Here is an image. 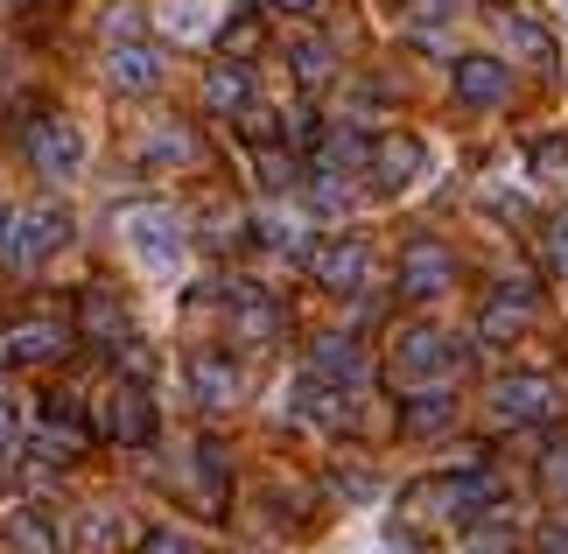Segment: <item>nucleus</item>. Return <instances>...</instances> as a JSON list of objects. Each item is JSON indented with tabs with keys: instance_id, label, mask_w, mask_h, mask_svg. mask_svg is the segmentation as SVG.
<instances>
[{
	"instance_id": "32",
	"label": "nucleus",
	"mask_w": 568,
	"mask_h": 554,
	"mask_svg": "<svg viewBox=\"0 0 568 554\" xmlns=\"http://www.w3.org/2000/svg\"><path fill=\"white\" fill-rule=\"evenodd\" d=\"M534 554H568V520H548V526H540Z\"/></svg>"
},
{
	"instance_id": "10",
	"label": "nucleus",
	"mask_w": 568,
	"mask_h": 554,
	"mask_svg": "<svg viewBox=\"0 0 568 554\" xmlns=\"http://www.w3.org/2000/svg\"><path fill=\"white\" fill-rule=\"evenodd\" d=\"M449 84H456V99H464V105L491 113V105L513 99V63H506V57H485V50H477V57H456Z\"/></svg>"
},
{
	"instance_id": "30",
	"label": "nucleus",
	"mask_w": 568,
	"mask_h": 554,
	"mask_svg": "<svg viewBox=\"0 0 568 554\" xmlns=\"http://www.w3.org/2000/svg\"><path fill=\"white\" fill-rule=\"evenodd\" d=\"M540 477H548L555 498H568V442H555V450H548V471H540Z\"/></svg>"
},
{
	"instance_id": "28",
	"label": "nucleus",
	"mask_w": 568,
	"mask_h": 554,
	"mask_svg": "<svg viewBox=\"0 0 568 554\" xmlns=\"http://www.w3.org/2000/svg\"><path fill=\"white\" fill-rule=\"evenodd\" d=\"M141 21H148V8H134V0H120V8L105 14V36H113V42H134V36H141Z\"/></svg>"
},
{
	"instance_id": "35",
	"label": "nucleus",
	"mask_w": 568,
	"mask_h": 554,
	"mask_svg": "<svg viewBox=\"0 0 568 554\" xmlns=\"http://www.w3.org/2000/svg\"><path fill=\"white\" fill-rule=\"evenodd\" d=\"M14 484V463H8V435H0V492Z\"/></svg>"
},
{
	"instance_id": "17",
	"label": "nucleus",
	"mask_w": 568,
	"mask_h": 554,
	"mask_svg": "<svg viewBox=\"0 0 568 554\" xmlns=\"http://www.w3.org/2000/svg\"><path fill=\"white\" fill-rule=\"evenodd\" d=\"M310 372H316V380H331V386H358V380H365V351H358V338H316Z\"/></svg>"
},
{
	"instance_id": "31",
	"label": "nucleus",
	"mask_w": 568,
	"mask_h": 554,
	"mask_svg": "<svg viewBox=\"0 0 568 554\" xmlns=\"http://www.w3.org/2000/svg\"><path fill=\"white\" fill-rule=\"evenodd\" d=\"M225 50H232V57L260 50V21H232V29H225Z\"/></svg>"
},
{
	"instance_id": "20",
	"label": "nucleus",
	"mask_w": 568,
	"mask_h": 554,
	"mask_svg": "<svg viewBox=\"0 0 568 554\" xmlns=\"http://www.w3.org/2000/svg\"><path fill=\"white\" fill-rule=\"evenodd\" d=\"M506 50H513L519 63H534V71H548V63H555V36L540 29L534 14H519V8H506Z\"/></svg>"
},
{
	"instance_id": "9",
	"label": "nucleus",
	"mask_w": 568,
	"mask_h": 554,
	"mask_svg": "<svg viewBox=\"0 0 568 554\" xmlns=\"http://www.w3.org/2000/svg\"><path fill=\"white\" fill-rule=\"evenodd\" d=\"M0 351H8L14 365H57L63 351H71V323L63 316H14Z\"/></svg>"
},
{
	"instance_id": "29",
	"label": "nucleus",
	"mask_w": 568,
	"mask_h": 554,
	"mask_svg": "<svg viewBox=\"0 0 568 554\" xmlns=\"http://www.w3.org/2000/svg\"><path fill=\"white\" fill-rule=\"evenodd\" d=\"M141 554H204V547H196L190 534H176V526H155V534L141 541Z\"/></svg>"
},
{
	"instance_id": "15",
	"label": "nucleus",
	"mask_w": 568,
	"mask_h": 554,
	"mask_svg": "<svg viewBox=\"0 0 568 554\" xmlns=\"http://www.w3.org/2000/svg\"><path fill=\"white\" fill-rule=\"evenodd\" d=\"M239 386H246V372H239L232 351H190V393H196V407H232Z\"/></svg>"
},
{
	"instance_id": "1",
	"label": "nucleus",
	"mask_w": 568,
	"mask_h": 554,
	"mask_svg": "<svg viewBox=\"0 0 568 554\" xmlns=\"http://www.w3.org/2000/svg\"><path fill=\"white\" fill-rule=\"evenodd\" d=\"M464 338L443 323H407L400 338H393V380L400 386H449L456 372H464Z\"/></svg>"
},
{
	"instance_id": "19",
	"label": "nucleus",
	"mask_w": 568,
	"mask_h": 554,
	"mask_svg": "<svg viewBox=\"0 0 568 554\" xmlns=\"http://www.w3.org/2000/svg\"><path fill=\"white\" fill-rule=\"evenodd\" d=\"M141 162L148 169H183V162H196V134H190V127H176V120L148 127V134H141Z\"/></svg>"
},
{
	"instance_id": "14",
	"label": "nucleus",
	"mask_w": 568,
	"mask_h": 554,
	"mask_svg": "<svg viewBox=\"0 0 568 554\" xmlns=\"http://www.w3.org/2000/svg\"><path fill=\"white\" fill-rule=\"evenodd\" d=\"M204 105L217 120H246L253 105H260V84H253V71L239 57H225V63H211L204 71Z\"/></svg>"
},
{
	"instance_id": "2",
	"label": "nucleus",
	"mask_w": 568,
	"mask_h": 554,
	"mask_svg": "<svg viewBox=\"0 0 568 554\" xmlns=\"http://www.w3.org/2000/svg\"><path fill=\"white\" fill-rule=\"evenodd\" d=\"M120 239H126V253H134L148 274H183V260H190L183 218L169 211V204H141V211H126V218H120Z\"/></svg>"
},
{
	"instance_id": "5",
	"label": "nucleus",
	"mask_w": 568,
	"mask_h": 554,
	"mask_svg": "<svg viewBox=\"0 0 568 554\" xmlns=\"http://www.w3.org/2000/svg\"><path fill=\"white\" fill-rule=\"evenodd\" d=\"M365 169H373V183L386 197H407V190H422L435 175V148L422 134H386V141H373V162Z\"/></svg>"
},
{
	"instance_id": "26",
	"label": "nucleus",
	"mask_w": 568,
	"mask_h": 554,
	"mask_svg": "<svg viewBox=\"0 0 568 554\" xmlns=\"http://www.w3.org/2000/svg\"><path fill=\"white\" fill-rule=\"evenodd\" d=\"M162 21H169V36L196 42V36H211V0H169Z\"/></svg>"
},
{
	"instance_id": "6",
	"label": "nucleus",
	"mask_w": 568,
	"mask_h": 554,
	"mask_svg": "<svg viewBox=\"0 0 568 554\" xmlns=\"http://www.w3.org/2000/svg\"><path fill=\"white\" fill-rule=\"evenodd\" d=\"M99 429L120 442V450H148L162 429V414H155V393H148L141 380H120L113 393H105V414H99Z\"/></svg>"
},
{
	"instance_id": "21",
	"label": "nucleus",
	"mask_w": 568,
	"mask_h": 554,
	"mask_svg": "<svg viewBox=\"0 0 568 554\" xmlns=\"http://www.w3.org/2000/svg\"><path fill=\"white\" fill-rule=\"evenodd\" d=\"M0 526H8V547H14V554H57V526H50V513H42V505H14Z\"/></svg>"
},
{
	"instance_id": "22",
	"label": "nucleus",
	"mask_w": 568,
	"mask_h": 554,
	"mask_svg": "<svg viewBox=\"0 0 568 554\" xmlns=\"http://www.w3.org/2000/svg\"><path fill=\"white\" fill-rule=\"evenodd\" d=\"M78 316H84V338H92V344H105V351H120V344H126V309L105 295V288H92V295H84Z\"/></svg>"
},
{
	"instance_id": "23",
	"label": "nucleus",
	"mask_w": 568,
	"mask_h": 554,
	"mask_svg": "<svg viewBox=\"0 0 568 554\" xmlns=\"http://www.w3.org/2000/svg\"><path fill=\"white\" fill-rule=\"evenodd\" d=\"M288 71L316 92V84H331V78H337V50H331L323 36H295V42H288Z\"/></svg>"
},
{
	"instance_id": "8",
	"label": "nucleus",
	"mask_w": 568,
	"mask_h": 554,
	"mask_svg": "<svg viewBox=\"0 0 568 554\" xmlns=\"http://www.w3.org/2000/svg\"><path fill=\"white\" fill-rule=\"evenodd\" d=\"M456 288V253L443 246V239H407L400 253V295L407 302H435Z\"/></svg>"
},
{
	"instance_id": "3",
	"label": "nucleus",
	"mask_w": 568,
	"mask_h": 554,
	"mask_svg": "<svg viewBox=\"0 0 568 554\" xmlns=\"http://www.w3.org/2000/svg\"><path fill=\"white\" fill-rule=\"evenodd\" d=\"M63 246H71V211L63 204H29L21 218H8V225H0V260H8V268H42V260H57Z\"/></svg>"
},
{
	"instance_id": "4",
	"label": "nucleus",
	"mask_w": 568,
	"mask_h": 554,
	"mask_svg": "<svg viewBox=\"0 0 568 554\" xmlns=\"http://www.w3.org/2000/svg\"><path fill=\"white\" fill-rule=\"evenodd\" d=\"M485 407H491V421H506V429H534V421H548L561 407V386L548 372H506V380H491Z\"/></svg>"
},
{
	"instance_id": "18",
	"label": "nucleus",
	"mask_w": 568,
	"mask_h": 554,
	"mask_svg": "<svg viewBox=\"0 0 568 554\" xmlns=\"http://www.w3.org/2000/svg\"><path fill=\"white\" fill-rule=\"evenodd\" d=\"M527 316H534V288H527V281H506V288L485 302V338H519V330H527Z\"/></svg>"
},
{
	"instance_id": "11",
	"label": "nucleus",
	"mask_w": 568,
	"mask_h": 554,
	"mask_svg": "<svg viewBox=\"0 0 568 554\" xmlns=\"http://www.w3.org/2000/svg\"><path fill=\"white\" fill-rule=\"evenodd\" d=\"M225 316H232V338L239 344H274L281 338V302L253 281H232L225 288Z\"/></svg>"
},
{
	"instance_id": "25",
	"label": "nucleus",
	"mask_w": 568,
	"mask_h": 554,
	"mask_svg": "<svg viewBox=\"0 0 568 554\" xmlns=\"http://www.w3.org/2000/svg\"><path fill=\"white\" fill-rule=\"evenodd\" d=\"M527 175H534V183H548V190H561L568 183V134H540L527 148Z\"/></svg>"
},
{
	"instance_id": "12",
	"label": "nucleus",
	"mask_w": 568,
	"mask_h": 554,
	"mask_svg": "<svg viewBox=\"0 0 568 554\" xmlns=\"http://www.w3.org/2000/svg\"><path fill=\"white\" fill-rule=\"evenodd\" d=\"M29 162L50 175V183H71V175L84 169V134L71 120H42L36 134H29Z\"/></svg>"
},
{
	"instance_id": "16",
	"label": "nucleus",
	"mask_w": 568,
	"mask_h": 554,
	"mask_svg": "<svg viewBox=\"0 0 568 554\" xmlns=\"http://www.w3.org/2000/svg\"><path fill=\"white\" fill-rule=\"evenodd\" d=\"M449 421H456V393L449 386H414V401L400 407V435L422 442V435H443Z\"/></svg>"
},
{
	"instance_id": "7",
	"label": "nucleus",
	"mask_w": 568,
	"mask_h": 554,
	"mask_svg": "<svg viewBox=\"0 0 568 554\" xmlns=\"http://www.w3.org/2000/svg\"><path fill=\"white\" fill-rule=\"evenodd\" d=\"M310 274L331 288V295H358L365 274H373V239H365V232L323 239V246H310Z\"/></svg>"
},
{
	"instance_id": "13",
	"label": "nucleus",
	"mask_w": 568,
	"mask_h": 554,
	"mask_svg": "<svg viewBox=\"0 0 568 554\" xmlns=\"http://www.w3.org/2000/svg\"><path fill=\"white\" fill-rule=\"evenodd\" d=\"M105 84H113L120 99L162 92V50H148V42H113V50H105Z\"/></svg>"
},
{
	"instance_id": "33",
	"label": "nucleus",
	"mask_w": 568,
	"mask_h": 554,
	"mask_svg": "<svg viewBox=\"0 0 568 554\" xmlns=\"http://www.w3.org/2000/svg\"><path fill=\"white\" fill-rule=\"evenodd\" d=\"M548 260H555V268L568 274V211H561L555 225H548Z\"/></svg>"
},
{
	"instance_id": "34",
	"label": "nucleus",
	"mask_w": 568,
	"mask_h": 554,
	"mask_svg": "<svg viewBox=\"0 0 568 554\" xmlns=\"http://www.w3.org/2000/svg\"><path fill=\"white\" fill-rule=\"evenodd\" d=\"M274 8H281V14H316L323 0H274Z\"/></svg>"
},
{
	"instance_id": "24",
	"label": "nucleus",
	"mask_w": 568,
	"mask_h": 554,
	"mask_svg": "<svg viewBox=\"0 0 568 554\" xmlns=\"http://www.w3.org/2000/svg\"><path fill=\"white\" fill-rule=\"evenodd\" d=\"M456 21H464V0H414L407 29H414V42H428V50H443Z\"/></svg>"
},
{
	"instance_id": "27",
	"label": "nucleus",
	"mask_w": 568,
	"mask_h": 554,
	"mask_svg": "<svg viewBox=\"0 0 568 554\" xmlns=\"http://www.w3.org/2000/svg\"><path fill=\"white\" fill-rule=\"evenodd\" d=\"M196 477H204V492H211V505L225 498V450H217V442H204V450H196Z\"/></svg>"
}]
</instances>
